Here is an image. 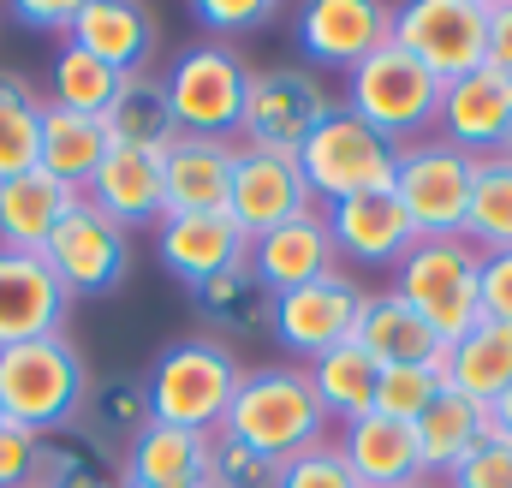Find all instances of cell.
<instances>
[{"label": "cell", "instance_id": "obj_24", "mask_svg": "<svg viewBox=\"0 0 512 488\" xmlns=\"http://www.w3.org/2000/svg\"><path fill=\"white\" fill-rule=\"evenodd\" d=\"M66 42H78L84 54H96V60H108L114 72H149V54H155V18H149V6H137V0H84L78 6V24H72V36Z\"/></svg>", "mask_w": 512, "mask_h": 488}, {"label": "cell", "instance_id": "obj_11", "mask_svg": "<svg viewBox=\"0 0 512 488\" xmlns=\"http://www.w3.org/2000/svg\"><path fill=\"white\" fill-rule=\"evenodd\" d=\"M364 286L352 280V274H322V280H310V286H298V292H280L274 298V340L292 352V358H304V364H316L322 352H334V346H346L352 334H358V316H364Z\"/></svg>", "mask_w": 512, "mask_h": 488}, {"label": "cell", "instance_id": "obj_16", "mask_svg": "<svg viewBox=\"0 0 512 488\" xmlns=\"http://www.w3.org/2000/svg\"><path fill=\"white\" fill-rule=\"evenodd\" d=\"M304 209H316L304 173H298V155H262V149H239V179H233V227L245 239H262L286 221H298Z\"/></svg>", "mask_w": 512, "mask_h": 488}, {"label": "cell", "instance_id": "obj_5", "mask_svg": "<svg viewBox=\"0 0 512 488\" xmlns=\"http://www.w3.org/2000/svg\"><path fill=\"white\" fill-rule=\"evenodd\" d=\"M346 114L382 131L387 143H417L435 131V114H441V78L423 72L405 48H376L370 60H358L346 72Z\"/></svg>", "mask_w": 512, "mask_h": 488}, {"label": "cell", "instance_id": "obj_17", "mask_svg": "<svg viewBox=\"0 0 512 488\" xmlns=\"http://www.w3.org/2000/svg\"><path fill=\"white\" fill-rule=\"evenodd\" d=\"M167 215H227L239 179V143L227 137H179L161 155Z\"/></svg>", "mask_w": 512, "mask_h": 488}, {"label": "cell", "instance_id": "obj_36", "mask_svg": "<svg viewBox=\"0 0 512 488\" xmlns=\"http://www.w3.org/2000/svg\"><path fill=\"white\" fill-rule=\"evenodd\" d=\"M120 84H126V72H114L96 54H84L78 42H60V54H54V108H72V114H96L102 120L114 108Z\"/></svg>", "mask_w": 512, "mask_h": 488}, {"label": "cell", "instance_id": "obj_1", "mask_svg": "<svg viewBox=\"0 0 512 488\" xmlns=\"http://www.w3.org/2000/svg\"><path fill=\"white\" fill-rule=\"evenodd\" d=\"M221 435L256 447L274 465H286V459H298V453L328 441V411H322L304 364H262V369H245Z\"/></svg>", "mask_w": 512, "mask_h": 488}, {"label": "cell", "instance_id": "obj_29", "mask_svg": "<svg viewBox=\"0 0 512 488\" xmlns=\"http://www.w3.org/2000/svg\"><path fill=\"white\" fill-rule=\"evenodd\" d=\"M441 375L453 393L477 399V405H495L512 387V328L507 322H477L459 346L441 352Z\"/></svg>", "mask_w": 512, "mask_h": 488}, {"label": "cell", "instance_id": "obj_25", "mask_svg": "<svg viewBox=\"0 0 512 488\" xmlns=\"http://www.w3.org/2000/svg\"><path fill=\"white\" fill-rule=\"evenodd\" d=\"M209 441L197 429H173V423H143V435L126 447L120 459V488H179V483H203L209 471Z\"/></svg>", "mask_w": 512, "mask_h": 488}, {"label": "cell", "instance_id": "obj_37", "mask_svg": "<svg viewBox=\"0 0 512 488\" xmlns=\"http://www.w3.org/2000/svg\"><path fill=\"white\" fill-rule=\"evenodd\" d=\"M36 488H120V465H114V453H102L96 441L66 429V435H48Z\"/></svg>", "mask_w": 512, "mask_h": 488}, {"label": "cell", "instance_id": "obj_46", "mask_svg": "<svg viewBox=\"0 0 512 488\" xmlns=\"http://www.w3.org/2000/svg\"><path fill=\"white\" fill-rule=\"evenodd\" d=\"M489 66L512 78V0H489Z\"/></svg>", "mask_w": 512, "mask_h": 488}, {"label": "cell", "instance_id": "obj_8", "mask_svg": "<svg viewBox=\"0 0 512 488\" xmlns=\"http://www.w3.org/2000/svg\"><path fill=\"white\" fill-rule=\"evenodd\" d=\"M471 179H477V161H471L465 149H453L447 137L399 143L393 197H399V209L411 215L417 239H465Z\"/></svg>", "mask_w": 512, "mask_h": 488}, {"label": "cell", "instance_id": "obj_35", "mask_svg": "<svg viewBox=\"0 0 512 488\" xmlns=\"http://www.w3.org/2000/svg\"><path fill=\"white\" fill-rule=\"evenodd\" d=\"M465 239L477 244L483 256L512 250V155H483V161H477Z\"/></svg>", "mask_w": 512, "mask_h": 488}, {"label": "cell", "instance_id": "obj_44", "mask_svg": "<svg viewBox=\"0 0 512 488\" xmlns=\"http://www.w3.org/2000/svg\"><path fill=\"white\" fill-rule=\"evenodd\" d=\"M209 30H256V24H268V12H280L274 0H197L191 6Z\"/></svg>", "mask_w": 512, "mask_h": 488}, {"label": "cell", "instance_id": "obj_13", "mask_svg": "<svg viewBox=\"0 0 512 488\" xmlns=\"http://www.w3.org/2000/svg\"><path fill=\"white\" fill-rule=\"evenodd\" d=\"M435 131H441L453 149H465L471 161L507 155L512 149V78L501 66H477V72L441 84Z\"/></svg>", "mask_w": 512, "mask_h": 488}, {"label": "cell", "instance_id": "obj_12", "mask_svg": "<svg viewBox=\"0 0 512 488\" xmlns=\"http://www.w3.org/2000/svg\"><path fill=\"white\" fill-rule=\"evenodd\" d=\"M42 262L54 268V280H60L72 298H102V292H114V286L126 280L131 233L114 227L96 203H78V209L54 227V239L42 244Z\"/></svg>", "mask_w": 512, "mask_h": 488}, {"label": "cell", "instance_id": "obj_50", "mask_svg": "<svg viewBox=\"0 0 512 488\" xmlns=\"http://www.w3.org/2000/svg\"><path fill=\"white\" fill-rule=\"evenodd\" d=\"M0 423H6V417H0Z\"/></svg>", "mask_w": 512, "mask_h": 488}, {"label": "cell", "instance_id": "obj_18", "mask_svg": "<svg viewBox=\"0 0 512 488\" xmlns=\"http://www.w3.org/2000/svg\"><path fill=\"white\" fill-rule=\"evenodd\" d=\"M334 233H328V209H304L298 221H286V227H274V233H262L251 239V274L280 298V292H298V286H310V280H322V274H334Z\"/></svg>", "mask_w": 512, "mask_h": 488}, {"label": "cell", "instance_id": "obj_31", "mask_svg": "<svg viewBox=\"0 0 512 488\" xmlns=\"http://www.w3.org/2000/svg\"><path fill=\"white\" fill-rule=\"evenodd\" d=\"M376 364H435L441 358V340L423 328V316L393 298V292H370L364 298V316H358V334H352Z\"/></svg>", "mask_w": 512, "mask_h": 488}, {"label": "cell", "instance_id": "obj_33", "mask_svg": "<svg viewBox=\"0 0 512 488\" xmlns=\"http://www.w3.org/2000/svg\"><path fill=\"white\" fill-rule=\"evenodd\" d=\"M149 423V387L143 375H108V381H90V399L78 411V435L96 441L102 453L131 447Z\"/></svg>", "mask_w": 512, "mask_h": 488}, {"label": "cell", "instance_id": "obj_38", "mask_svg": "<svg viewBox=\"0 0 512 488\" xmlns=\"http://www.w3.org/2000/svg\"><path fill=\"white\" fill-rule=\"evenodd\" d=\"M441 387H447L441 358H435V364H387L382 381H376V411L393 417V423H417Z\"/></svg>", "mask_w": 512, "mask_h": 488}, {"label": "cell", "instance_id": "obj_22", "mask_svg": "<svg viewBox=\"0 0 512 488\" xmlns=\"http://www.w3.org/2000/svg\"><path fill=\"white\" fill-rule=\"evenodd\" d=\"M340 459L352 465V477L364 488H411L423 483V465H417V435L411 423H393L382 411H364L352 423H340Z\"/></svg>", "mask_w": 512, "mask_h": 488}, {"label": "cell", "instance_id": "obj_6", "mask_svg": "<svg viewBox=\"0 0 512 488\" xmlns=\"http://www.w3.org/2000/svg\"><path fill=\"white\" fill-rule=\"evenodd\" d=\"M393 167H399V143H387L382 131L334 108L298 149V173L316 197V209H334L346 197H370V191H393Z\"/></svg>", "mask_w": 512, "mask_h": 488}, {"label": "cell", "instance_id": "obj_15", "mask_svg": "<svg viewBox=\"0 0 512 488\" xmlns=\"http://www.w3.org/2000/svg\"><path fill=\"white\" fill-rule=\"evenodd\" d=\"M72 292L54 280V268L30 250H0V352L24 340L66 334Z\"/></svg>", "mask_w": 512, "mask_h": 488}, {"label": "cell", "instance_id": "obj_30", "mask_svg": "<svg viewBox=\"0 0 512 488\" xmlns=\"http://www.w3.org/2000/svg\"><path fill=\"white\" fill-rule=\"evenodd\" d=\"M191 298H197L203 322L233 334V340H256V334L274 328V292L251 274V262H233V268L209 274L203 286H191Z\"/></svg>", "mask_w": 512, "mask_h": 488}, {"label": "cell", "instance_id": "obj_21", "mask_svg": "<svg viewBox=\"0 0 512 488\" xmlns=\"http://www.w3.org/2000/svg\"><path fill=\"white\" fill-rule=\"evenodd\" d=\"M155 256L173 280L203 286L209 274L233 268L251 256V239L233 227V215H167L155 227Z\"/></svg>", "mask_w": 512, "mask_h": 488}, {"label": "cell", "instance_id": "obj_4", "mask_svg": "<svg viewBox=\"0 0 512 488\" xmlns=\"http://www.w3.org/2000/svg\"><path fill=\"white\" fill-rule=\"evenodd\" d=\"M477 274H483V250L471 239H417L399 268H393V298H405L423 328L447 346H459L477 322H483V298H477Z\"/></svg>", "mask_w": 512, "mask_h": 488}, {"label": "cell", "instance_id": "obj_39", "mask_svg": "<svg viewBox=\"0 0 512 488\" xmlns=\"http://www.w3.org/2000/svg\"><path fill=\"white\" fill-rule=\"evenodd\" d=\"M209 488H274L280 483V465L262 459L256 447L233 441V435H215L209 441V471H203Z\"/></svg>", "mask_w": 512, "mask_h": 488}, {"label": "cell", "instance_id": "obj_47", "mask_svg": "<svg viewBox=\"0 0 512 488\" xmlns=\"http://www.w3.org/2000/svg\"><path fill=\"white\" fill-rule=\"evenodd\" d=\"M489 435H501V441L512 447V387L495 399V405H489Z\"/></svg>", "mask_w": 512, "mask_h": 488}, {"label": "cell", "instance_id": "obj_26", "mask_svg": "<svg viewBox=\"0 0 512 488\" xmlns=\"http://www.w3.org/2000/svg\"><path fill=\"white\" fill-rule=\"evenodd\" d=\"M411 435H417L423 483H429V477H435V483H447V471H453L477 441H489V405H477V399H465V393L441 387V393L429 399V411L411 423Z\"/></svg>", "mask_w": 512, "mask_h": 488}, {"label": "cell", "instance_id": "obj_48", "mask_svg": "<svg viewBox=\"0 0 512 488\" xmlns=\"http://www.w3.org/2000/svg\"><path fill=\"white\" fill-rule=\"evenodd\" d=\"M179 488H209V483H179Z\"/></svg>", "mask_w": 512, "mask_h": 488}, {"label": "cell", "instance_id": "obj_43", "mask_svg": "<svg viewBox=\"0 0 512 488\" xmlns=\"http://www.w3.org/2000/svg\"><path fill=\"white\" fill-rule=\"evenodd\" d=\"M477 298H483V322H507V328H512V250L483 256Z\"/></svg>", "mask_w": 512, "mask_h": 488}, {"label": "cell", "instance_id": "obj_41", "mask_svg": "<svg viewBox=\"0 0 512 488\" xmlns=\"http://www.w3.org/2000/svg\"><path fill=\"white\" fill-rule=\"evenodd\" d=\"M441 488H512V447L501 441V435L477 441V447L447 471V483Z\"/></svg>", "mask_w": 512, "mask_h": 488}, {"label": "cell", "instance_id": "obj_3", "mask_svg": "<svg viewBox=\"0 0 512 488\" xmlns=\"http://www.w3.org/2000/svg\"><path fill=\"white\" fill-rule=\"evenodd\" d=\"M90 399V369L66 334L24 340L0 352V417L36 435H66L78 429V411Z\"/></svg>", "mask_w": 512, "mask_h": 488}, {"label": "cell", "instance_id": "obj_40", "mask_svg": "<svg viewBox=\"0 0 512 488\" xmlns=\"http://www.w3.org/2000/svg\"><path fill=\"white\" fill-rule=\"evenodd\" d=\"M274 488H364V483L352 477V465L340 459V447H334V441H322V447H310V453L286 459Z\"/></svg>", "mask_w": 512, "mask_h": 488}, {"label": "cell", "instance_id": "obj_51", "mask_svg": "<svg viewBox=\"0 0 512 488\" xmlns=\"http://www.w3.org/2000/svg\"><path fill=\"white\" fill-rule=\"evenodd\" d=\"M507 155H512V149H507Z\"/></svg>", "mask_w": 512, "mask_h": 488}, {"label": "cell", "instance_id": "obj_23", "mask_svg": "<svg viewBox=\"0 0 512 488\" xmlns=\"http://www.w3.org/2000/svg\"><path fill=\"white\" fill-rule=\"evenodd\" d=\"M84 203V191L60 185L54 173L30 167L18 179H0V250H30L42 256V244L54 239V227Z\"/></svg>", "mask_w": 512, "mask_h": 488}, {"label": "cell", "instance_id": "obj_49", "mask_svg": "<svg viewBox=\"0 0 512 488\" xmlns=\"http://www.w3.org/2000/svg\"><path fill=\"white\" fill-rule=\"evenodd\" d=\"M411 488H429V483H411Z\"/></svg>", "mask_w": 512, "mask_h": 488}, {"label": "cell", "instance_id": "obj_42", "mask_svg": "<svg viewBox=\"0 0 512 488\" xmlns=\"http://www.w3.org/2000/svg\"><path fill=\"white\" fill-rule=\"evenodd\" d=\"M42 447H48V435L18 429V423H0V488H36Z\"/></svg>", "mask_w": 512, "mask_h": 488}, {"label": "cell", "instance_id": "obj_2", "mask_svg": "<svg viewBox=\"0 0 512 488\" xmlns=\"http://www.w3.org/2000/svg\"><path fill=\"white\" fill-rule=\"evenodd\" d=\"M245 381V364L233 358L227 340L215 334H197V340H173L149 375V417L155 423H173V429H197V435H221L227 423V405Z\"/></svg>", "mask_w": 512, "mask_h": 488}, {"label": "cell", "instance_id": "obj_14", "mask_svg": "<svg viewBox=\"0 0 512 488\" xmlns=\"http://www.w3.org/2000/svg\"><path fill=\"white\" fill-rule=\"evenodd\" d=\"M387 42H393V6L376 0H310L298 12V48L310 66L352 72Z\"/></svg>", "mask_w": 512, "mask_h": 488}, {"label": "cell", "instance_id": "obj_28", "mask_svg": "<svg viewBox=\"0 0 512 488\" xmlns=\"http://www.w3.org/2000/svg\"><path fill=\"white\" fill-rule=\"evenodd\" d=\"M108 149H114V137H108V125L96 120V114H72V108H42V173H54L60 185H72V191H84L90 179H96V167L108 161Z\"/></svg>", "mask_w": 512, "mask_h": 488}, {"label": "cell", "instance_id": "obj_34", "mask_svg": "<svg viewBox=\"0 0 512 488\" xmlns=\"http://www.w3.org/2000/svg\"><path fill=\"white\" fill-rule=\"evenodd\" d=\"M42 96L18 78L0 72V179H18L42 161Z\"/></svg>", "mask_w": 512, "mask_h": 488}, {"label": "cell", "instance_id": "obj_19", "mask_svg": "<svg viewBox=\"0 0 512 488\" xmlns=\"http://www.w3.org/2000/svg\"><path fill=\"white\" fill-rule=\"evenodd\" d=\"M84 203H96L114 227H161L167 221V179H161V155L143 149H108V161L96 167V179L84 185Z\"/></svg>", "mask_w": 512, "mask_h": 488}, {"label": "cell", "instance_id": "obj_32", "mask_svg": "<svg viewBox=\"0 0 512 488\" xmlns=\"http://www.w3.org/2000/svg\"><path fill=\"white\" fill-rule=\"evenodd\" d=\"M304 375H310V387H316V399H322L328 423H334V417H340V423H352V417L376 411V381H382V364H376L358 340H346V346L322 352L316 364H304Z\"/></svg>", "mask_w": 512, "mask_h": 488}, {"label": "cell", "instance_id": "obj_20", "mask_svg": "<svg viewBox=\"0 0 512 488\" xmlns=\"http://www.w3.org/2000/svg\"><path fill=\"white\" fill-rule=\"evenodd\" d=\"M328 233H334V250L364 262V268H399V256L417 244V227L411 215L399 209L393 191H370V197H346L328 209Z\"/></svg>", "mask_w": 512, "mask_h": 488}, {"label": "cell", "instance_id": "obj_9", "mask_svg": "<svg viewBox=\"0 0 512 488\" xmlns=\"http://www.w3.org/2000/svg\"><path fill=\"white\" fill-rule=\"evenodd\" d=\"M393 48L453 84L489 66V0H411L393 12Z\"/></svg>", "mask_w": 512, "mask_h": 488}, {"label": "cell", "instance_id": "obj_7", "mask_svg": "<svg viewBox=\"0 0 512 488\" xmlns=\"http://www.w3.org/2000/svg\"><path fill=\"white\" fill-rule=\"evenodd\" d=\"M167 102L185 137H239L245 96H251V60L233 54L227 42H197L167 66Z\"/></svg>", "mask_w": 512, "mask_h": 488}, {"label": "cell", "instance_id": "obj_45", "mask_svg": "<svg viewBox=\"0 0 512 488\" xmlns=\"http://www.w3.org/2000/svg\"><path fill=\"white\" fill-rule=\"evenodd\" d=\"M78 6H84V0H18L12 12H18V24H30V30H60V36H72Z\"/></svg>", "mask_w": 512, "mask_h": 488}, {"label": "cell", "instance_id": "obj_10", "mask_svg": "<svg viewBox=\"0 0 512 488\" xmlns=\"http://www.w3.org/2000/svg\"><path fill=\"white\" fill-rule=\"evenodd\" d=\"M334 114L328 84L310 66H262L251 72V96H245V125H239V149L262 155H298L304 137Z\"/></svg>", "mask_w": 512, "mask_h": 488}, {"label": "cell", "instance_id": "obj_27", "mask_svg": "<svg viewBox=\"0 0 512 488\" xmlns=\"http://www.w3.org/2000/svg\"><path fill=\"white\" fill-rule=\"evenodd\" d=\"M114 149H143V155H167L185 131L173 120V102H167V84L155 72H131L114 96V108L102 114Z\"/></svg>", "mask_w": 512, "mask_h": 488}]
</instances>
